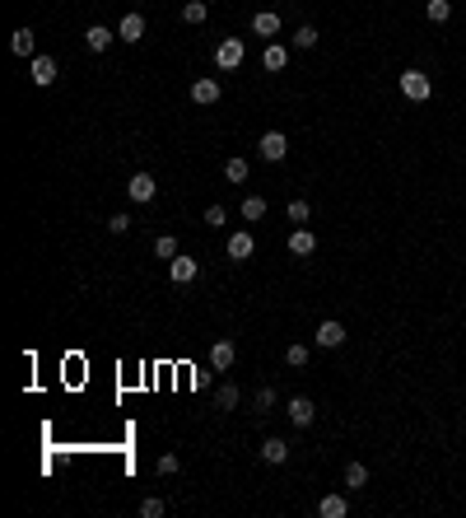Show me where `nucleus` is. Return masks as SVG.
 Wrapping results in <instances>:
<instances>
[{
	"label": "nucleus",
	"mask_w": 466,
	"mask_h": 518,
	"mask_svg": "<svg viewBox=\"0 0 466 518\" xmlns=\"http://www.w3.org/2000/svg\"><path fill=\"white\" fill-rule=\"evenodd\" d=\"M182 19H187V23H205V5H200V0H187Z\"/></svg>",
	"instance_id": "c85d7f7f"
},
{
	"label": "nucleus",
	"mask_w": 466,
	"mask_h": 518,
	"mask_svg": "<svg viewBox=\"0 0 466 518\" xmlns=\"http://www.w3.org/2000/svg\"><path fill=\"white\" fill-rule=\"evenodd\" d=\"M256 154L266 159V164H280V159L289 154V135L285 131H266L261 140H256Z\"/></svg>",
	"instance_id": "7ed1b4c3"
},
{
	"label": "nucleus",
	"mask_w": 466,
	"mask_h": 518,
	"mask_svg": "<svg viewBox=\"0 0 466 518\" xmlns=\"http://www.w3.org/2000/svg\"><path fill=\"white\" fill-rule=\"evenodd\" d=\"M168 276H173V285H187V281H196V261H191V257H182V252H178V257L168 261Z\"/></svg>",
	"instance_id": "9d476101"
},
{
	"label": "nucleus",
	"mask_w": 466,
	"mask_h": 518,
	"mask_svg": "<svg viewBox=\"0 0 466 518\" xmlns=\"http://www.w3.org/2000/svg\"><path fill=\"white\" fill-rule=\"evenodd\" d=\"M261 458L280 467V462H289V444L285 439H266V444H261Z\"/></svg>",
	"instance_id": "aec40b11"
},
{
	"label": "nucleus",
	"mask_w": 466,
	"mask_h": 518,
	"mask_svg": "<svg viewBox=\"0 0 466 518\" xmlns=\"http://www.w3.org/2000/svg\"><path fill=\"white\" fill-rule=\"evenodd\" d=\"M424 14H429L433 23H443L448 14H453V5H448V0H429V5H424Z\"/></svg>",
	"instance_id": "a878e982"
},
{
	"label": "nucleus",
	"mask_w": 466,
	"mask_h": 518,
	"mask_svg": "<svg viewBox=\"0 0 466 518\" xmlns=\"http://www.w3.org/2000/svg\"><path fill=\"white\" fill-rule=\"evenodd\" d=\"M308 201H289V220H294V225H308Z\"/></svg>",
	"instance_id": "7c9ffc66"
},
{
	"label": "nucleus",
	"mask_w": 466,
	"mask_h": 518,
	"mask_svg": "<svg viewBox=\"0 0 466 518\" xmlns=\"http://www.w3.org/2000/svg\"><path fill=\"white\" fill-rule=\"evenodd\" d=\"M271 406H275V388H261V393H256V416H266Z\"/></svg>",
	"instance_id": "c756f323"
},
{
	"label": "nucleus",
	"mask_w": 466,
	"mask_h": 518,
	"mask_svg": "<svg viewBox=\"0 0 466 518\" xmlns=\"http://www.w3.org/2000/svg\"><path fill=\"white\" fill-rule=\"evenodd\" d=\"M317 346H322V350L345 346V327L341 322H322V327H317Z\"/></svg>",
	"instance_id": "2eb2a0df"
},
{
	"label": "nucleus",
	"mask_w": 466,
	"mask_h": 518,
	"mask_svg": "<svg viewBox=\"0 0 466 518\" xmlns=\"http://www.w3.org/2000/svg\"><path fill=\"white\" fill-rule=\"evenodd\" d=\"M224 220H229V215H224V205H210V210H205V225H215V229H220Z\"/></svg>",
	"instance_id": "72a5a7b5"
},
{
	"label": "nucleus",
	"mask_w": 466,
	"mask_h": 518,
	"mask_svg": "<svg viewBox=\"0 0 466 518\" xmlns=\"http://www.w3.org/2000/svg\"><path fill=\"white\" fill-rule=\"evenodd\" d=\"M252 33H256V38H275V33H280V14H275V10L252 14Z\"/></svg>",
	"instance_id": "9b49d317"
},
{
	"label": "nucleus",
	"mask_w": 466,
	"mask_h": 518,
	"mask_svg": "<svg viewBox=\"0 0 466 518\" xmlns=\"http://www.w3.org/2000/svg\"><path fill=\"white\" fill-rule=\"evenodd\" d=\"M159 514H164V500H159V495H144L140 500V518H159Z\"/></svg>",
	"instance_id": "cd10ccee"
},
{
	"label": "nucleus",
	"mask_w": 466,
	"mask_h": 518,
	"mask_svg": "<svg viewBox=\"0 0 466 518\" xmlns=\"http://www.w3.org/2000/svg\"><path fill=\"white\" fill-rule=\"evenodd\" d=\"M28 79H33L38 89L56 84V61H52V57H33V66H28Z\"/></svg>",
	"instance_id": "39448f33"
},
{
	"label": "nucleus",
	"mask_w": 466,
	"mask_h": 518,
	"mask_svg": "<svg viewBox=\"0 0 466 518\" xmlns=\"http://www.w3.org/2000/svg\"><path fill=\"white\" fill-rule=\"evenodd\" d=\"M224 248H229L233 261H247V257H252V234H247V229H238V234H229V243H224Z\"/></svg>",
	"instance_id": "1a4fd4ad"
},
{
	"label": "nucleus",
	"mask_w": 466,
	"mask_h": 518,
	"mask_svg": "<svg viewBox=\"0 0 466 518\" xmlns=\"http://www.w3.org/2000/svg\"><path fill=\"white\" fill-rule=\"evenodd\" d=\"M220 79H196L191 84V103H200V108H210V103H220Z\"/></svg>",
	"instance_id": "423d86ee"
},
{
	"label": "nucleus",
	"mask_w": 466,
	"mask_h": 518,
	"mask_svg": "<svg viewBox=\"0 0 466 518\" xmlns=\"http://www.w3.org/2000/svg\"><path fill=\"white\" fill-rule=\"evenodd\" d=\"M401 94H406L411 103H424L433 94V84H429V75H424V70H401Z\"/></svg>",
	"instance_id": "f03ea898"
},
{
	"label": "nucleus",
	"mask_w": 466,
	"mask_h": 518,
	"mask_svg": "<svg viewBox=\"0 0 466 518\" xmlns=\"http://www.w3.org/2000/svg\"><path fill=\"white\" fill-rule=\"evenodd\" d=\"M285 364H289V369H303V364H308V346H289L285 350Z\"/></svg>",
	"instance_id": "bb28decb"
},
{
	"label": "nucleus",
	"mask_w": 466,
	"mask_h": 518,
	"mask_svg": "<svg viewBox=\"0 0 466 518\" xmlns=\"http://www.w3.org/2000/svg\"><path fill=\"white\" fill-rule=\"evenodd\" d=\"M215 406H220V411H233V406H238V388H233V383H224L220 393H215Z\"/></svg>",
	"instance_id": "5701e85b"
},
{
	"label": "nucleus",
	"mask_w": 466,
	"mask_h": 518,
	"mask_svg": "<svg viewBox=\"0 0 466 518\" xmlns=\"http://www.w3.org/2000/svg\"><path fill=\"white\" fill-rule=\"evenodd\" d=\"M243 57H247L243 38H224V43H215V66H220V70H238V66H243Z\"/></svg>",
	"instance_id": "f257e3e1"
},
{
	"label": "nucleus",
	"mask_w": 466,
	"mask_h": 518,
	"mask_svg": "<svg viewBox=\"0 0 466 518\" xmlns=\"http://www.w3.org/2000/svg\"><path fill=\"white\" fill-rule=\"evenodd\" d=\"M178 472V453H164V458H159V476H173Z\"/></svg>",
	"instance_id": "2f4dec72"
},
{
	"label": "nucleus",
	"mask_w": 466,
	"mask_h": 518,
	"mask_svg": "<svg viewBox=\"0 0 466 518\" xmlns=\"http://www.w3.org/2000/svg\"><path fill=\"white\" fill-rule=\"evenodd\" d=\"M261 66H266V70H285V66H289V52H285L280 43H271L266 52H261Z\"/></svg>",
	"instance_id": "a211bd4d"
},
{
	"label": "nucleus",
	"mask_w": 466,
	"mask_h": 518,
	"mask_svg": "<svg viewBox=\"0 0 466 518\" xmlns=\"http://www.w3.org/2000/svg\"><path fill=\"white\" fill-rule=\"evenodd\" d=\"M154 257L173 261V257H178V238H173V234H159V238H154Z\"/></svg>",
	"instance_id": "4be33fe9"
},
{
	"label": "nucleus",
	"mask_w": 466,
	"mask_h": 518,
	"mask_svg": "<svg viewBox=\"0 0 466 518\" xmlns=\"http://www.w3.org/2000/svg\"><path fill=\"white\" fill-rule=\"evenodd\" d=\"M261 215H266V196H247V201H243V220H247V225H256Z\"/></svg>",
	"instance_id": "412c9836"
},
{
	"label": "nucleus",
	"mask_w": 466,
	"mask_h": 518,
	"mask_svg": "<svg viewBox=\"0 0 466 518\" xmlns=\"http://www.w3.org/2000/svg\"><path fill=\"white\" fill-rule=\"evenodd\" d=\"M289 252H294V257H312V252H317V238H312V229H294V234H289Z\"/></svg>",
	"instance_id": "0eeeda50"
},
{
	"label": "nucleus",
	"mask_w": 466,
	"mask_h": 518,
	"mask_svg": "<svg viewBox=\"0 0 466 518\" xmlns=\"http://www.w3.org/2000/svg\"><path fill=\"white\" fill-rule=\"evenodd\" d=\"M233 355H238V346H233V341H215V346H210V364H215L220 373L233 364Z\"/></svg>",
	"instance_id": "dca6fc26"
},
{
	"label": "nucleus",
	"mask_w": 466,
	"mask_h": 518,
	"mask_svg": "<svg viewBox=\"0 0 466 518\" xmlns=\"http://www.w3.org/2000/svg\"><path fill=\"white\" fill-rule=\"evenodd\" d=\"M312 416H317V406H312L308 397H289V420H294V425H312Z\"/></svg>",
	"instance_id": "4468645a"
},
{
	"label": "nucleus",
	"mask_w": 466,
	"mask_h": 518,
	"mask_svg": "<svg viewBox=\"0 0 466 518\" xmlns=\"http://www.w3.org/2000/svg\"><path fill=\"white\" fill-rule=\"evenodd\" d=\"M317 514H322V518H345V514H350V505H345V495H322V500H317Z\"/></svg>",
	"instance_id": "f3484780"
},
{
	"label": "nucleus",
	"mask_w": 466,
	"mask_h": 518,
	"mask_svg": "<svg viewBox=\"0 0 466 518\" xmlns=\"http://www.w3.org/2000/svg\"><path fill=\"white\" fill-rule=\"evenodd\" d=\"M224 178L229 182H247V159H229V164H224Z\"/></svg>",
	"instance_id": "393cba45"
},
{
	"label": "nucleus",
	"mask_w": 466,
	"mask_h": 518,
	"mask_svg": "<svg viewBox=\"0 0 466 518\" xmlns=\"http://www.w3.org/2000/svg\"><path fill=\"white\" fill-rule=\"evenodd\" d=\"M10 52H14V57H33V52H38V33H33V28H14V33H10Z\"/></svg>",
	"instance_id": "6e6552de"
},
{
	"label": "nucleus",
	"mask_w": 466,
	"mask_h": 518,
	"mask_svg": "<svg viewBox=\"0 0 466 518\" xmlns=\"http://www.w3.org/2000/svg\"><path fill=\"white\" fill-rule=\"evenodd\" d=\"M154 192H159V182L149 178V173H135V178L126 182V196H131L135 205H144V201H154Z\"/></svg>",
	"instance_id": "20e7f679"
},
{
	"label": "nucleus",
	"mask_w": 466,
	"mask_h": 518,
	"mask_svg": "<svg viewBox=\"0 0 466 518\" xmlns=\"http://www.w3.org/2000/svg\"><path fill=\"white\" fill-rule=\"evenodd\" d=\"M108 229H112V234H126V229H131V215H112Z\"/></svg>",
	"instance_id": "473e14b6"
},
{
	"label": "nucleus",
	"mask_w": 466,
	"mask_h": 518,
	"mask_svg": "<svg viewBox=\"0 0 466 518\" xmlns=\"http://www.w3.org/2000/svg\"><path fill=\"white\" fill-rule=\"evenodd\" d=\"M112 43H117V33H112V28H103V23H93L89 33H84V47H89V52H108Z\"/></svg>",
	"instance_id": "ddd939ff"
},
{
	"label": "nucleus",
	"mask_w": 466,
	"mask_h": 518,
	"mask_svg": "<svg viewBox=\"0 0 466 518\" xmlns=\"http://www.w3.org/2000/svg\"><path fill=\"white\" fill-rule=\"evenodd\" d=\"M368 485V467L364 462H350V467H345V490H364Z\"/></svg>",
	"instance_id": "6ab92c4d"
},
{
	"label": "nucleus",
	"mask_w": 466,
	"mask_h": 518,
	"mask_svg": "<svg viewBox=\"0 0 466 518\" xmlns=\"http://www.w3.org/2000/svg\"><path fill=\"white\" fill-rule=\"evenodd\" d=\"M117 38H122V43H140V38H144V19L131 10L122 23H117Z\"/></svg>",
	"instance_id": "f8f14e48"
},
{
	"label": "nucleus",
	"mask_w": 466,
	"mask_h": 518,
	"mask_svg": "<svg viewBox=\"0 0 466 518\" xmlns=\"http://www.w3.org/2000/svg\"><path fill=\"white\" fill-rule=\"evenodd\" d=\"M294 47H303V52H308V47H317V28H312V23L294 28Z\"/></svg>",
	"instance_id": "b1692460"
}]
</instances>
